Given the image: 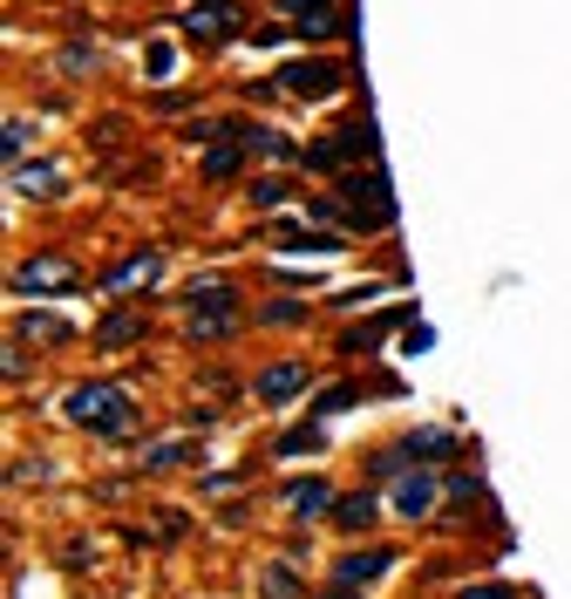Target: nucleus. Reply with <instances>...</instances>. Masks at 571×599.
Here are the masks:
<instances>
[{
    "label": "nucleus",
    "mask_w": 571,
    "mask_h": 599,
    "mask_svg": "<svg viewBox=\"0 0 571 599\" xmlns=\"http://www.w3.org/2000/svg\"><path fill=\"white\" fill-rule=\"evenodd\" d=\"M286 511H300L306 525H313V517H334V491H326L320 477H306V484H286Z\"/></svg>",
    "instance_id": "obj_10"
},
{
    "label": "nucleus",
    "mask_w": 571,
    "mask_h": 599,
    "mask_svg": "<svg viewBox=\"0 0 571 599\" xmlns=\"http://www.w3.org/2000/svg\"><path fill=\"white\" fill-rule=\"evenodd\" d=\"M143 334V313H130V307H116L109 321L96 328V347H122V341H137Z\"/></svg>",
    "instance_id": "obj_15"
},
{
    "label": "nucleus",
    "mask_w": 571,
    "mask_h": 599,
    "mask_svg": "<svg viewBox=\"0 0 571 599\" xmlns=\"http://www.w3.org/2000/svg\"><path fill=\"white\" fill-rule=\"evenodd\" d=\"M313 212H320V218H341L347 232H381V225H395V197H388L381 171H360V178H341L334 197L313 205Z\"/></svg>",
    "instance_id": "obj_2"
},
{
    "label": "nucleus",
    "mask_w": 571,
    "mask_h": 599,
    "mask_svg": "<svg viewBox=\"0 0 571 599\" xmlns=\"http://www.w3.org/2000/svg\"><path fill=\"white\" fill-rule=\"evenodd\" d=\"M184 334L191 341H225V334H238V293L231 287H197V293H184Z\"/></svg>",
    "instance_id": "obj_3"
},
{
    "label": "nucleus",
    "mask_w": 571,
    "mask_h": 599,
    "mask_svg": "<svg viewBox=\"0 0 571 599\" xmlns=\"http://www.w3.org/2000/svg\"><path fill=\"white\" fill-rule=\"evenodd\" d=\"M177 463H191V443H157L143 457V470H177Z\"/></svg>",
    "instance_id": "obj_19"
},
{
    "label": "nucleus",
    "mask_w": 571,
    "mask_h": 599,
    "mask_svg": "<svg viewBox=\"0 0 571 599\" xmlns=\"http://www.w3.org/2000/svg\"><path fill=\"white\" fill-rule=\"evenodd\" d=\"M449 450H456V436H449V429H416V436H401V457H408V463H422V457H449Z\"/></svg>",
    "instance_id": "obj_14"
},
{
    "label": "nucleus",
    "mask_w": 571,
    "mask_h": 599,
    "mask_svg": "<svg viewBox=\"0 0 571 599\" xmlns=\"http://www.w3.org/2000/svg\"><path fill=\"white\" fill-rule=\"evenodd\" d=\"M456 599H517L510 586H470V592H456Z\"/></svg>",
    "instance_id": "obj_25"
},
{
    "label": "nucleus",
    "mask_w": 571,
    "mask_h": 599,
    "mask_svg": "<svg viewBox=\"0 0 571 599\" xmlns=\"http://www.w3.org/2000/svg\"><path fill=\"white\" fill-rule=\"evenodd\" d=\"M326 525H341V532H367V525H375V498H367V491L334 498V517H326Z\"/></svg>",
    "instance_id": "obj_13"
},
{
    "label": "nucleus",
    "mask_w": 571,
    "mask_h": 599,
    "mask_svg": "<svg viewBox=\"0 0 571 599\" xmlns=\"http://www.w3.org/2000/svg\"><path fill=\"white\" fill-rule=\"evenodd\" d=\"M326 599H354V592H341V586H334V592H326Z\"/></svg>",
    "instance_id": "obj_26"
},
{
    "label": "nucleus",
    "mask_w": 571,
    "mask_h": 599,
    "mask_svg": "<svg viewBox=\"0 0 571 599\" xmlns=\"http://www.w3.org/2000/svg\"><path fill=\"white\" fill-rule=\"evenodd\" d=\"M279 14H300V21H313V14H326V0H279Z\"/></svg>",
    "instance_id": "obj_24"
},
{
    "label": "nucleus",
    "mask_w": 571,
    "mask_h": 599,
    "mask_svg": "<svg viewBox=\"0 0 571 599\" xmlns=\"http://www.w3.org/2000/svg\"><path fill=\"white\" fill-rule=\"evenodd\" d=\"M8 287H14L21 300H41V293H75V287H82V266H75L68 253H34V259H21V266H14Z\"/></svg>",
    "instance_id": "obj_4"
},
{
    "label": "nucleus",
    "mask_w": 571,
    "mask_h": 599,
    "mask_svg": "<svg viewBox=\"0 0 571 599\" xmlns=\"http://www.w3.org/2000/svg\"><path fill=\"white\" fill-rule=\"evenodd\" d=\"M21 341H49V347H62V341H75V328H68V321H49V313H28V321H21Z\"/></svg>",
    "instance_id": "obj_16"
},
{
    "label": "nucleus",
    "mask_w": 571,
    "mask_h": 599,
    "mask_svg": "<svg viewBox=\"0 0 571 599\" xmlns=\"http://www.w3.org/2000/svg\"><path fill=\"white\" fill-rule=\"evenodd\" d=\"M306 362H272L266 375H259V403H272V409H286L293 395H306Z\"/></svg>",
    "instance_id": "obj_9"
},
{
    "label": "nucleus",
    "mask_w": 571,
    "mask_h": 599,
    "mask_svg": "<svg viewBox=\"0 0 571 599\" xmlns=\"http://www.w3.org/2000/svg\"><path fill=\"white\" fill-rule=\"evenodd\" d=\"M238 28H245V14L231 8V0H204V8L184 14V34H191V42H231Z\"/></svg>",
    "instance_id": "obj_7"
},
{
    "label": "nucleus",
    "mask_w": 571,
    "mask_h": 599,
    "mask_svg": "<svg viewBox=\"0 0 571 599\" xmlns=\"http://www.w3.org/2000/svg\"><path fill=\"white\" fill-rule=\"evenodd\" d=\"M266 599H300V579H286V566H266Z\"/></svg>",
    "instance_id": "obj_22"
},
{
    "label": "nucleus",
    "mask_w": 571,
    "mask_h": 599,
    "mask_svg": "<svg viewBox=\"0 0 571 599\" xmlns=\"http://www.w3.org/2000/svg\"><path fill=\"white\" fill-rule=\"evenodd\" d=\"M157 272V253H137V259H116L103 272V293H122V287H143V279Z\"/></svg>",
    "instance_id": "obj_12"
},
{
    "label": "nucleus",
    "mask_w": 571,
    "mask_h": 599,
    "mask_svg": "<svg viewBox=\"0 0 571 599\" xmlns=\"http://www.w3.org/2000/svg\"><path fill=\"white\" fill-rule=\"evenodd\" d=\"M354 403H360L354 382H347V388H326V395H320V416H341V409H354Z\"/></svg>",
    "instance_id": "obj_21"
},
{
    "label": "nucleus",
    "mask_w": 571,
    "mask_h": 599,
    "mask_svg": "<svg viewBox=\"0 0 571 599\" xmlns=\"http://www.w3.org/2000/svg\"><path fill=\"white\" fill-rule=\"evenodd\" d=\"M300 34H306V42H334L341 21H334V14H313V21H300Z\"/></svg>",
    "instance_id": "obj_23"
},
{
    "label": "nucleus",
    "mask_w": 571,
    "mask_h": 599,
    "mask_svg": "<svg viewBox=\"0 0 571 599\" xmlns=\"http://www.w3.org/2000/svg\"><path fill=\"white\" fill-rule=\"evenodd\" d=\"M429 504H435V484H429L422 470H408L401 491H395V511H401V517H429Z\"/></svg>",
    "instance_id": "obj_11"
},
{
    "label": "nucleus",
    "mask_w": 571,
    "mask_h": 599,
    "mask_svg": "<svg viewBox=\"0 0 571 599\" xmlns=\"http://www.w3.org/2000/svg\"><path fill=\"white\" fill-rule=\"evenodd\" d=\"M49 184H55L49 164H41V171H14V191H28V197H49Z\"/></svg>",
    "instance_id": "obj_20"
},
{
    "label": "nucleus",
    "mask_w": 571,
    "mask_h": 599,
    "mask_svg": "<svg viewBox=\"0 0 571 599\" xmlns=\"http://www.w3.org/2000/svg\"><path fill=\"white\" fill-rule=\"evenodd\" d=\"M279 96H300V103H313V96H334L341 83H347V68L341 62H286L279 75Z\"/></svg>",
    "instance_id": "obj_5"
},
{
    "label": "nucleus",
    "mask_w": 571,
    "mask_h": 599,
    "mask_svg": "<svg viewBox=\"0 0 571 599\" xmlns=\"http://www.w3.org/2000/svg\"><path fill=\"white\" fill-rule=\"evenodd\" d=\"M62 416L75 429H96V436H130L137 429V403H130V388L122 382H82L62 395Z\"/></svg>",
    "instance_id": "obj_1"
},
{
    "label": "nucleus",
    "mask_w": 571,
    "mask_h": 599,
    "mask_svg": "<svg viewBox=\"0 0 571 599\" xmlns=\"http://www.w3.org/2000/svg\"><path fill=\"white\" fill-rule=\"evenodd\" d=\"M286 197H293V184H286V178H259V184H252V205H259V212L286 205Z\"/></svg>",
    "instance_id": "obj_18"
},
{
    "label": "nucleus",
    "mask_w": 571,
    "mask_h": 599,
    "mask_svg": "<svg viewBox=\"0 0 571 599\" xmlns=\"http://www.w3.org/2000/svg\"><path fill=\"white\" fill-rule=\"evenodd\" d=\"M388 566H395L388 545H375V552H341V558H334V586H341V592H360V586H375Z\"/></svg>",
    "instance_id": "obj_8"
},
{
    "label": "nucleus",
    "mask_w": 571,
    "mask_h": 599,
    "mask_svg": "<svg viewBox=\"0 0 571 599\" xmlns=\"http://www.w3.org/2000/svg\"><path fill=\"white\" fill-rule=\"evenodd\" d=\"M347 157H375V130H367V124H354V130H334L326 143H313V150H306V164H313V171H341Z\"/></svg>",
    "instance_id": "obj_6"
},
{
    "label": "nucleus",
    "mask_w": 571,
    "mask_h": 599,
    "mask_svg": "<svg viewBox=\"0 0 571 599\" xmlns=\"http://www.w3.org/2000/svg\"><path fill=\"white\" fill-rule=\"evenodd\" d=\"M231 171H245V130H238L225 150H212V157H204V178H231Z\"/></svg>",
    "instance_id": "obj_17"
}]
</instances>
